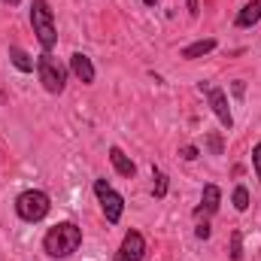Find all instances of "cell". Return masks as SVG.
I'll use <instances>...</instances> for the list:
<instances>
[{"instance_id":"6da1fadb","label":"cell","mask_w":261,"mask_h":261,"mask_svg":"<svg viewBox=\"0 0 261 261\" xmlns=\"http://www.w3.org/2000/svg\"><path fill=\"white\" fill-rule=\"evenodd\" d=\"M82 246V228L73 222H58L55 228H49V234L43 237V249L49 258H67Z\"/></svg>"},{"instance_id":"7a4b0ae2","label":"cell","mask_w":261,"mask_h":261,"mask_svg":"<svg viewBox=\"0 0 261 261\" xmlns=\"http://www.w3.org/2000/svg\"><path fill=\"white\" fill-rule=\"evenodd\" d=\"M31 24H34V34H37L40 46L46 52H52L55 43H58V28H55V15L49 9V0H34L31 3Z\"/></svg>"},{"instance_id":"3957f363","label":"cell","mask_w":261,"mask_h":261,"mask_svg":"<svg viewBox=\"0 0 261 261\" xmlns=\"http://www.w3.org/2000/svg\"><path fill=\"white\" fill-rule=\"evenodd\" d=\"M49 210H52V200L40 189H28V192H21L15 197V213L24 222H43L49 216Z\"/></svg>"},{"instance_id":"277c9868","label":"cell","mask_w":261,"mask_h":261,"mask_svg":"<svg viewBox=\"0 0 261 261\" xmlns=\"http://www.w3.org/2000/svg\"><path fill=\"white\" fill-rule=\"evenodd\" d=\"M37 73H40V82H43V88H46V91H52V94H61V91H64L67 67L61 64L58 58H52L49 52L37 58Z\"/></svg>"},{"instance_id":"5b68a950","label":"cell","mask_w":261,"mask_h":261,"mask_svg":"<svg viewBox=\"0 0 261 261\" xmlns=\"http://www.w3.org/2000/svg\"><path fill=\"white\" fill-rule=\"evenodd\" d=\"M94 195H97L100 206H103L107 222H110V225H116V222L122 219V213H125V197L119 195L107 179H97V182H94Z\"/></svg>"},{"instance_id":"8992f818","label":"cell","mask_w":261,"mask_h":261,"mask_svg":"<svg viewBox=\"0 0 261 261\" xmlns=\"http://www.w3.org/2000/svg\"><path fill=\"white\" fill-rule=\"evenodd\" d=\"M206 97H210V107L216 113V119L222 122V128H234V116H231V107H228V94L222 88H206Z\"/></svg>"},{"instance_id":"52a82bcc","label":"cell","mask_w":261,"mask_h":261,"mask_svg":"<svg viewBox=\"0 0 261 261\" xmlns=\"http://www.w3.org/2000/svg\"><path fill=\"white\" fill-rule=\"evenodd\" d=\"M119 258L122 261H143L146 258V240L140 231H128L125 240H122V249H119Z\"/></svg>"},{"instance_id":"ba28073f","label":"cell","mask_w":261,"mask_h":261,"mask_svg":"<svg viewBox=\"0 0 261 261\" xmlns=\"http://www.w3.org/2000/svg\"><path fill=\"white\" fill-rule=\"evenodd\" d=\"M70 70H73V76H76L79 82H85V85H91V82H94V64H91V58H88V55L76 52V55L70 58Z\"/></svg>"},{"instance_id":"9c48e42d","label":"cell","mask_w":261,"mask_h":261,"mask_svg":"<svg viewBox=\"0 0 261 261\" xmlns=\"http://www.w3.org/2000/svg\"><path fill=\"white\" fill-rule=\"evenodd\" d=\"M222 203V192L219 186H203V197H200V206H197V216H213Z\"/></svg>"},{"instance_id":"30bf717a","label":"cell","mask_w":261,"mask_h":261,"mask_svg":"<svg viewBox=\"0 0 261 261\" xmlns=\"http://www.w3.org/2000/svg\"><path fill=\"white\" fill-rule=\"evenodd\" d=\"M110 161H113V167H116V173H119V176H128V179H130V176L137 173L134 161H130V158L122 152V149H119V146H113V149H110Z\"/></svg>"},{"instance_id":"8fae6325","label":"cell","mask_w":261,"mask_h":261,"mask_svg":"<svg viewBox=\"0 0 261 261\" xmlns=\"http://www.w3.org/2000/svg\"><path fill=\"white\" fill-rule=\"evenodd\" d=\"M261 21V0H249L240 12H237V28H252Z\"/></svg>"},{"instance_id":"7c38bea8","label":"cell","mask_w":261,"mask_h":261,"mask_svg":"<svg viewBox=\"0 0 261 261\" xmlns=\"http://www.w3.org/2000/svg\"><path fill=\"white\" fill-rule=\"evenodd\" d=\"M213 49H216V40L206 37V40H197V43H192V46H186V49H182V58H186V61H195V58L210 55Z\"/></svg>"},{"instance_id":"4fadbf2b","label":"cell","mask_w":261,"mask_h":261,"mask_svg":"<svg viewBox=\"0 0 261 261\" xmlns=\"http://www.w3.org/2000/svg\"><path fill=\"white\" fill-rule=\"evenodd\" d=\"M9 61H12L15 70H21V73H31L34 70V58L24 49H18V46H9Z\"/></svg>"},{"instance_id":"5bb4252c","label":"cell","mask_w":261,"mask_h":261,"mask_svg":"<svg viewBox=\"0 0 261 261\" xmlns=\"http://www.w3.org/2000/svg\"><path fill=\"white\" fill-rule=\"evenodd\" d=\"M234 210H240V213H246V210H249V192H246L243 186H237V189H234Z\"/></svg>"},{"instance_id":"9a60e30c","label":"cell","mask_w":261,"mask_h":261,"mask_svg":"<svg viewBox=\"0 0 261 261\" xmlns=\"http://www.w3.org/2000/svg\"><path fill=\"white\" fill-rule=\"evenodd\" d=\"M243 258V234L234 231L231 234V261H240Z\"/></svg>"},{"instance_id":"2e32d148","label":"cell","mask_w":261,"mask_h":261,"mask_svg":"<svg viewBox=\"0 0 261 261\" xmlns=\"http://www.w3.org/2000/svg\"><path fill=\"white\" fill-rule=\"evenodd\" d=\"M167 195V176L161 170H155V197H164Z\"/></svg>"},{"instance_id":"e0dca14e","label":"cell","mask_w":261,"mask_h":261,"mask_svg":"<svg viewBox=\"0 0 261 261\" xmlns=\"http://www.w3.org/2000/svg\"><path fill=\"white\" fill-rule=\"evenodd\" d=\"M252 167H255V176L261 179V143H255V149H252Z\"/></svg>"},{"instance_id":"ac0fdd59","label":"cell","mask_w":261,"mask_h":261,"mask_svg":"<svg viewBox=\"0 0 261 261\" xmlns=\"http://www.w3.org/2000/svg\"><path fill=\"white\" fill-rule=\"evenodd\" d=\"M182 158H186V161H195V158H197V149H195V146H186V149H182Z\"/></svg>"},{"instance_id":"d6986e66","label":"cell","mask_w":261,"mask_h":261,"mask_svg":"<svg viewBox=\"0 0 261 261\" xmlns=\"http://www.w3.org/2000/svg\"><path fill=\"white\" fill-rule=\"evenodd\" d=\"M210 149H213L216 155H222V140H219V137H210Z\"/></svg>"},{"instance_id":"ffe728a7","label":"cell","mask_w":261,"mask_h":261,"mask_svg":"<svg viewBox=\"0 0 261 261\" xmlns=\"http://www.w3.org/2000/svg\"><path fill=\"white\" fill-rule=\"evenodd\" d=\"M186 6H189V15H192V18H197V12H200L197 0H186Z\"/></svg>"},{"instance_id":"44dd1931","label":"cell","mask_w":261,"mask_h":261,"mask_svg":"<svg viewBox=\"0 0 261 261\" xmlns=\"http://www.w3.org/2000/svg\"><path fill=\"white\" fill-rule=\"evenodd\" d=\"M197 237H200V240H206V237H210V225H206V222H203V225H197V231H195Z\"/></svg>"},{"instance_id":"7402d4cb","label":"cell","mask_w":261,"mask_h":261,"mask_svg":"<svg viewBox=\"0 0 261 261\" xmlns=\"http://www.w3.org/2000/svg\"><path fill=\"white\" fill-rule=\"evenodd\" d=\"M3 3H9V6H18V3H21V0H3Z\"/></svg>"},{"instance_id":"603a6c76","label":"cell","mask_w":261,"mask_h":261,"mask_svg":"<svg viewBox=\"0 0 261 261\" xmlns=\"http://www.w3.org/2000/svg\"><path fill=\"white\" fill-rule=\"evenodd\" d=\"M143 3H146V6H152V3H158V0H143Z\"/></svg>"},{"instance_id":"cb8c5ba5","label":"cell","mask_w":261,"mask_h":261,"mask_svg":"<svg viewBox=\"0 0 261 261\" xmlns=\"http://www.w3.org/2000/svg\"><path fill=\"white\" fill-rule=\"evenodd\" d=\"M116 261H122V258H116Z\"/></svg>"}]
</instances>
